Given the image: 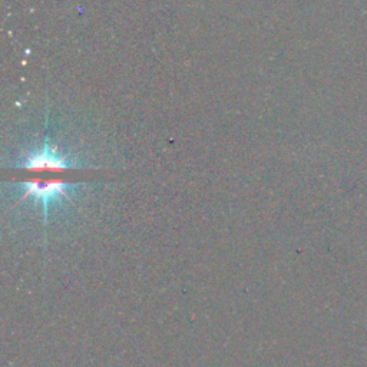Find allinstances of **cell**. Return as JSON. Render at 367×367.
Listing matches in <instances>:
<instances>
[{"instance_id":"cell-1","label":"cell","mask_w":367,"mask_h":367,"mask_svg":"<svg viewBox=\"0 0 367 367\" xmlns=\"http://www.w3.org/2000/svg\"><path fill=\"white\" fill-rule=\"evenodd\" d=\"M22 200L26 198H35L42 202L43 207V219L45 224L48 223V214H49V207L53 201H59L62 198H69L71 194L75 193L76 186L75 184H68V182H60V181H53V182H25L22 184Z\"/></svg>"},{"instance_id":"cell-2","label":"cell","mask_w":367,"mask_h":367,"mask_svg":"<svg viewBox=\"0 0 367 367\" xmlns=\"http://www.w3.org/2000/svg\"><path fill=\"white\" fill-rule=\"evenodd\" d=\"M78 161L75 158H69L67 154H62L56 146H53L48 138H45L43 145L39 151L30 152L23 161L22 167L29 169H69L78 168Z\"/></svg>"}]
</instances>
